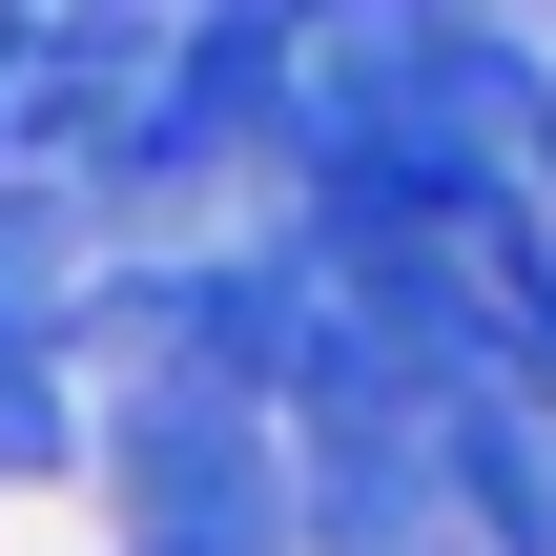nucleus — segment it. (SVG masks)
Segmentation results:
<instances>
[{
	"instance_id": "obj_1",
	"label": "nucleus",
	"mask_w": 556,
	"mask_h": 556,
	"mask_svg": "<svg viewBox=\"0 0 556 556\" xmlns=\"http://www.w3.org/2000/svg\"><path fill=\"white\" fill-rule=\"evenodd\" d=\"M83 495H103V556H309L289 433L248 371H83Z\"/></svg>"
},
{
	"instance_id": "obj_2",
	"label": "nucleus",
	"mask_w": 556,
	"mask_h": 556,
	"mask_svg": "<svg viewBox=\"0 0 556 556\" xmlns=\"http://www.w3.org/2000/svg\"><path fill=\"white\" fill-rule=\"evenodd\" d=\"M0 495H83V351L0 330Z\"/></svg>"
}]
</instances>
